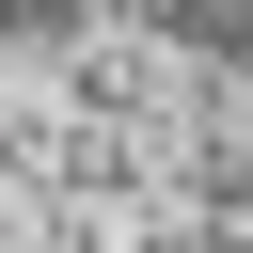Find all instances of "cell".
<instances>
[{"label": "cell", "mask_w": 253, "mask_h": 253, "mask_svg": "<svg viewBox=\"0 0 253 253\" xmlns=\"http://www.w3.org/2000/svg\"><path fill=\"white\" fill-rule=\"evenodd\" d=\"M16 253H253V0L16 16Z\"/></svg>", "instance_id": "obj_1"}]
</instances>
